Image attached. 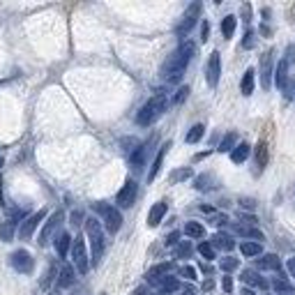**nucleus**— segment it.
I'll list each match as a JSON object with an SVG mask.
<instances>
[{"label":"nucleus","mask_w":295,"mask_h":295,"mask_svg":"<svg viewBox=\"0 0 295 295\" xmlns=\"http://www.w3.org/2000/svg\"><path fill=\"white\" fill-rule=\"evenodd\" d=\"M242 46H245V49H254V46H256V35H254V30H247L245 40H242Z\"/></svg>","instance_id":"43"},{"label":"nucleus","mask_w":295,"mask_h":295,"mask_svg":"<svg viewBox=\"0 0 295 295\" xmlns=\"http://www.w3.org/2000/svg\"><path fill=\"white\" fill-rule=\"evenodd\" d=\"M152 145H155V139H148L145 143H139L134 148V152L129 155V164L134 171H141L145 166V159H148V155H150Z\"/></svg>","instance_id":"11"},{"label":"nucleus","mask_w":295,"mask_h":295,"mask_svg":"<svg viewBox=\"0 0 295 295\" xmlns=\"http://www.w3.org/2000/svg\"><path fill=\"white\" fill-rule=\"evenodd\" d=\"M203 134H205V127H203V125H201V122H199V125H194V127H191L189 132H187L185 141H187V143H199V141L203 139Z\"/></svg>","instance_id":"31"},{"label":"nucleus","mask_w":295,"mask_h":295,"mask_svg":"<svg viewBox=\"0 0 295 295\" xmlns=\"http://www.w3.org/2000/svg\"><path fill=\"white\" fill-rule=\"evenodd\" d=\"M191 251H194V247H191L189 240H182L180 245L175 247V258H189Z\"/></svg>","instance_id":"34"},{"label":"nucleus","mask_w":295,"mask_h":295,"mask_svg":"<svg viewBox=\"0 0 295 295\" xmlns=\"http://www.w3.org/2000/svg\"><path fill=\"white\" fill-rule=\"evenodd\" d=\"M62 221H65V212H62V210H55L53 215L44 221V228H42V233H40V245L42 247L49 245V240L55 235V231L62 226Z\"/></svg>","instance_id":"8"},{"label":"nucleus","mask_w":295,"mask_h":295,"mask_svg":"<svg viewBox=\"0 0 295 295\" xmlns=\"http://www.w3.org/2000/svg\"><path fill=\"white\" fill-rule=\"evenodd\" d=\"M53 277H55V265H49L46 272H44V279H42V288H49V284L53 281Z\"/></svg>","instance_id":"41"},{"label":"nucleus","mask_w":295,"mask_h":295,"mask_svg":"<svg viewBox=\"0 0 295 295\" xmlns=\"http://www.w3.org/2000/svg\"><path fill=\"white\" fill-rule=\"evenodd\" d=\"M92 210L102 217L104 228L109 231L111 235H115L118 231L122 228V215H120L118 208H113V205H109V203H95V205H92Z\"/></svg>","instance_id":"4"},{"label":"nucleus","mask_w":295,"mask_h":295,"mask_svg":"<svg viewBox=\"0 0 295 295\" xmlns=\"http://www.w3.org/2000/svg\"><path fill=\"white\" fill-rule=\"evenodd\" d=\"M199 254L203 256V258H208V260H215L217 256H215V247L210 245V242H201L199 245Z\"/></svg>","instance_id":"37"},{"label":"nucleus","mask_w":295,"mask_h":295,"mask_svg":"<svg viewBox=\"0 0 295 295\" xmlns=\"http://www.w3.org/2000/svg\"><path fill=\"white\" fill-rule=\"evenodd\" d=\"M171 268L173 265L171 263H159V265H155L150 272H148V279H157V277H164V275H169L171 272Z\"/></svg>","instance_id":"35"},{"label":"nucleus","mask_w":295,"mask_h":295,"mask_svg":"<svg viewBox=\"0 0 295 295\" xmlns=\"http://www.w3.org/2000/svg\"><path fill=\"white\" fill-rule=\"evenodd\" d=\"M286 268H288L290 277H293V279H295V256H293V258H288V263H286Z\"/></svg>","instance_id":"50"},{"label":"nucleus","mask_w":295,"mask_h":295,"mask_svg":"<svg viewBox=\"0 0 295 295\" xmlns=\"http://www.w3.org/2000/svg\"><path fill=\"white\" fill-rule=\"evenodd\" d=\"M169 109V95L164 90H159L157 95H152L150 100L141 106V111L136 113V125L150 127L152 122H157L164 115V111Z\"/></svg>","instance_id":"2"},{"label":"nucleus","mask_w":295,"mask_h":295,"mask_svg":"<svg viewBox=\"0 0 295 295\" xmlns=\"http://www.w3.org/2000/svg\"><path fill=\"white\" fill-rule=\"evenodd\" d=\"M166 245H169V247H178V245H180V231H173V233H169V238H166Z\"/></svg>","instance_id":"44"},{"label":"nucleus","mask_w":295,"mask_h":295,"mask_svg":"<svg viewBox=\"0 0 295 295\" xmlns=\"http://www.w3.org/2000/svg\"><path fill=\"white\" fill-rule=\"evenodd\" d=\"M238 217H240V221H242V226H251V224H256V217L254 215H245V212H240V215H238Z\"/></svg>","instance_id":"46"},{"label":"nucleus","mask_w":295,"mask_h":295,"mask_svg":"<svg viewBox=\"0 0 295 295\" xmlns=\"http://www.w3.org/2000/svg\"><path fill=\"white\" fill-rule=\"evenodd\" d=\"M16 235V224L12 219H5L0 221V240L3 242H12Z\"/></svg>","instance_id":"26"},{"label":"nucleus","mask_w":295,"mask_h":295,"mask_svg":"<svg viewBox=\"0 0 295 295\" xmlns=\"http://www.w3.org/2000/svg\"><path fill=\"white\" fill-rule=\"evenodd\" d=\"M254 76H256V72L249 67V70L245 72V76H242V81H240V90H242L245 97H249L251 92H254Z\"/></svg>","instance_id":"28"},{"label":"nucleus","mask_w":295,"mask_h":295,"mask_svg":"<svg viewBox=\"0 0 295 295\" xmlns=\"http://www.w3.org/2000/svg\"><path fill=\"white\" fill-rule=\"evenodd\" d=\"M265 164H268V148H265V143L260 141V143L256 145V166H258V169H265Z\"/></svg>","instance_id":"33"},{"label":"nucleus","mask_w":295,"mask_h":295,"mask_svg":"<svg viewBox=\"0 0 295 295\" xmlns=\"http://www.w3.org/2000/svg\"><path fill=\"white\" fill-rule=\"evenodd\" d=\"M201 10H203L201 3H191V5L185 10L182 19L178 21V25H175V35L180 37V40H185V37L194 30V25L199 23V19H201Z\"/></svg>","instance_id":"5"},{"label":"nucleus","mask_w":295,"mask_h":295,"mask_svg":"<svg viewBox=\"0 0 295 295\" xmlns=\"http://www.w3.org/2000/svg\"><path fill=\"white\" fill-rule=\"evenodd\" d=\"M240 203H242V208H254V205H256V203H254V199H242Z\"/></svg>","instance_id":"51"},{"label":"nucleus","mask_w":295,"mask_h":295,"mask_svg":"<svg viewBox=\"0 0 295 295\" xmlns=\"http://www.w3.org/2000/svg\"><path fill=\"white\" fill-rule=\"evenodd\" d=\"M212 286H215V281H212V279H208V281H205V284H203V288H205V290H210Z\"/></svg>","instance_id":"53"},{"label":"nucleus","mask_w":295,"mask_h":295,"mask_svg":"<svg viewBox=\"0 0 295 295\" xmlns=\"http://www.w3.org/2000/svg\"><path fill=\"white\" fill-rule=\"evenodd\" d=\"M85 235L90 240V265H97L104 256V228L97 217H88L85 219Z\"/></svg>","instance_id":"3"},{"label":"nucleus","mask_w":295,"mask_h":295,"mask_svg":"<svg viewBox=\"0 0 295 295\" xmlns=\"http://www.w3.org/2000/svg\"><path fill=\"white\" fill-rule=\"evenodd\" d=\"M196 53V44L194 42H182L173 53L169 55L161 65V79L169 81V83H180L182 76H185V70L189 65V60Z\"/></svg>","instance_id":"1"},{"label":"nucleus","mask_w":295,"mask_h":295,"mask_svg":"<svg viewBox=\"0 0 295 295\" xmlns=\"http://www.w3.org/2000/svg\"><path fill=\"white\" fill-rule=\"evenodd\" d=\"M169 148H171V141H166L164 145L159 148V152H157V157H155V161H152V169H150V173H148V182H152L157 178V173H159V169H161V164H164V157H166V152H169Z\"/></svg>","instance_id":"20"},{"label":"nucleus","mask_w":295,"mask_h":295,"mask_svg":"<svg viewBox=\"0 0 295 295\" xmlns=\"http://www.w3.org/2000/svg\"><path fill=\"white\" fill-rule=\"evenodd\" d=\"M281 60H284L288 67L295 65V44H288V46H286V55L281 58Z\"/></svg>","instance_id":"40"},{"label":"nucleus","mask_w":295,"mask_h":295,"mask_svg":"<svg viewBox=\"0 0 295 295\" xmlns=\"http://www.w3.org/2000/svg\"><path fill=\"white\" fill-rule=\"evenodd\" d=\"M150 284L159 286L164 293H173V290L180 288V281H178V277H171V275H164V277H157V279H148Z\"/></svg>","instance_id":"18"},{"label":"nucleus","mask_w":295,"mask_h":295,"mask_svg":"<svg viewBox=\"0 0 295 295\" xmlns=\"http://www.w3.org/2000/svg\"><path fill=\"white\" fill-rule=\"evenodd\" d=\"M185 295H194V293H185Z\"/></svg>","instance_id":"57"},{"label":"nucleus","mask_w":295,"mask_h":295,"mask_svg":"<svg viewBox=\"0 0 295 295\" xmlns=\"http://www.w3.org/2000/svg\"><path fill=\"white\" fill-rule=\"evenodd\" d=\"M58 288H72L74 286V281H76V272H74V268H72L70 263H62L60 265V270H58Z\"/></svg>","instance_id":"15"},{"label":"nucleus","mask_w":295,"mask_h":295,"mask_svg":"<svg viewBox=\"0 0 295 295\" xmlns=\"http://www.w3.org/2000/svg\"><path fill=\"white\" fill-rule=\"evenodd\" d=\"M240 279H242V284H247V286H260V288H268V286H270L268 281L263 279V277L256 275L254 270H245L240 275Z\"/></svg>","instance_id":"22"},{"label":"nucleus","mask_w":295,"mask_h":295,"mask_svg":"<svg viewBox=\"0 0 295 295\" xmlns=\"http://www.w3.org/2000/svg\"><path fill=\"white\" fill-rule=\"evenodd\" d=\"M256 268H258V270L279 272L281 270V258L277 254H263V258H256Z\"/></svg>","instance_id":"17"},{"label":"nucleus","mask_w":295,"mask_h":295,"mask_svg":"<svg viewBox=\"0 0 295 295\" xmlns=\"http://www.w3.org/2000/svg\"><path fill=\"white\" fill-rule=\"evenodd\" d=\"M187 97H189V88H187V85H182L180 90L175 92L173 102H175V104H182V102H185V100H187Z\"/></svg>","instance_id":"42"},{"label":"nucleus","mask_w":295,"mask_h":295,"mask_svg":"<svg viewBox=\"0 0 295 295\" xmlns=\"http://www.w3.org/2000/svg\"><path fill=\"white\" fill-rule=\"evenodd\" d=\"M290 79V74H288V65H286L284 60H279L277 62V67H275V83H277V88H284L286 85V81Z\"/></svg>","instance_id":"25"},{"label":"nucleus","mask_w":295,"mask_h":295,"mask_svg":"<svg viewBox=\"0 0 295 295\" xmlns=\"http://www.w3.org/2000/svg\"><path fill=\"white\" fill-rule=\"evenodd\" d=\"M185 233H187V238H191V240H203V238H205V226L199 224V221H187Z\"/></svg>","instance_id":"23"},{"label":"nucleus","mask_w":295,"mask_h":295,"mask_svg":"<svg viewBox=\"0 0 295 295\" xmlns=\"http://www.w3.org/2000/svg\"><path fill=\"white\" fill-rule=\"evenodd\" d=\"M210 245L215 247V249H224V251H233L235 249V240L231 238L228 233H215L212 235Z\"/></svg>","instance_id":"19"},{"label":"nucleus","mask_w":295,"mask_h":295,"mask_svg":"<svg viewBox=\"0 0 295 295\" xmlns=\"http://www.w3.org/2000/svg\"><path fill=\"white\" fill-rule=\"evenodd\" d=\"M201 40H203V42L210 40V23H208V21L201 23Z\"/></svg>","instance_id":"45"},{"label":"nucleus","mask_w":295,"mask_h":295,"mask_svg":"<svg viewBox=\"0 0 295 295\" xmlns=\"http://www.w3.org/2000/svg\"><path fill=\"white\" fill-rule=\"evenodd\" d=\"M136 191H139V185H136L134 180H125V185H122V189L118 191V196H115V203L120 205V208H132L136 201Z\"/></svg>","instance_id":"12"},{"label":"nucleus","mask_w":295,"mask_h":295,"mask_svg":"<svg viewBox=\"0 0 295 295\" xmlns=\"http://www.w3.org/2000/svg\"><path fill=\"white\" fill-rule=\"evenodd\" d=\"M251 155V145L249 143H238L233 148V152H231V161L233 164H245L247 159H249Z\"/></svg>","instance_id":"21"},{"label":"nucleus","mask_w":295,"mask_h":295,"mask_svg":"<svg viewBox=\"0 0 295 295\" xmlns=\"http://www.w3.org/2000/svg\"><path fill=\"white\" fill-rule=\"evenodd\" d=\"M49 295H60V293H49Z\"/></svg>","instance_id":"56"},{"label":"nucleus","mask_w":295,"mask_h":295,"mask_svg":"<svg viewBox=\"0 0 295 295\" xmlns=\"http://www.w3.org/2000/svg\"><path fill=\"white\" fill-rule=\"evenodd\" d=\"M81 219H83V212H81V210H74V212H72V224H74V226H79Z\"/></svg>","instance_id":"49"},{"label":"nucleus","mask_w":295,"mask_h":295,"mask_svg":"<svg viewBox=\"0 0 295 295\" xmlns=\"http://www.w3.org/2000/svg\"><path fill=\"white\" fill-rule=\"evenodd\" d=\"M212 182H217L215 178H212L210 173H203V175H199V178L194 180V187L199 191H208V189H212V187H217V185H212Z\"/></svg>","instance_id":"30"},{"label":"nucleus","mask_w":295,"mask_h":295,"mask_svg":"<svg viewBox=\"0 0 295 295\" xmlns=\"http://www.w3.org/2000/svg\"><path fill=\"white\" fill-rule=\"evenodd\" d=\"M219 268L226 272V275H228V272H235L238 268H240V260H238V258H231V256H226V258L219 260Z\"/></svg>","instance_id":"36"},{"label":"nucleus","mask_w":295,"mask_h":295,"mask_svg":"<svg viewBox=\"0 0 295 295\" xmlns=\"http://www.w3.org/2000/svg\"><path fill=\"white\" fill-rule=\"evenodd\" d=\"M226 221H228V217H226V215H215V217H212L210 224H215V226H224Z\"/></svg>","instance_id":"48"},{"label":"nucleus","mask_w":295,"mask_h":295,"mask_svg":"<svg viewBox=\"0 0 295 295\" xmlns=\"http://www.w3.org/2000/svg\"><path fill=\"white\" fill-rule=\"evenodd\" d=\"M10 265L16 272H21V275H30V272L35 270V258H32L30 251L16 249L10 254Z\"/></svg>","instance_id":"7"},{"label":"nucleus","mask_w":295,"mask_h":295,"mask_svg":"<svg viewBox=\"0 0 295 295\" xmlns=\"http://www.w3.org/2000/svg\"><path fill=\"white\" fill-rule=\"evenodd\" d=\"M3 164H5V159H3V157H0V169H3Z\"/></svg>","instance_id":"55"},{"label":"nucleus","mask_w":295,"mask_h":295,"mask_svg":"<svg viewBox=\"0 0 295 295\" xmlns=\"http://www.w3.org/2000/svg\"><path fill=\"white\" fill-rule=\"evenodd\" d=\"M191 175H194V171L189 166H185V169H178L171 173V182H185V180H189Z\"/></svg>","instance_id":"32"},{"label":"nucleus","mask_w":295,"mask_h":295,"mask_svg":"<svg viewBox=\"0 0 295 295\" xmlns=\"http://www.w3.org/2000/svg\"><path fill=\"white\" fill-rule=\"evenodd\" d=\"M44 219H46V210H44V208H42V210H37L32 217H25L23 224H21V228H19V238H21V240H30L32 233L37 231V226H40Z\"/></svg>","instance_id":"10"},{"label":"nucleus","mask_w":295,"mask_h":295,"mask_svg":"<svg viewBox=\"0 0 295 295\" xmlns=\"http://www.w3.org/2000/svg\"><path fill=\"white\" fill-rule=\"evenodd\" d=\"M178 275H180V277H185V279H189V281H194L196 277H199V272H196V268H194V265H182L180 270H178Z\"/></svg>","instance_id":"38"},{"label":"nucleus","mask_w":295,"mask_h":295,"mask_svg":"<svg viewBox=\"0 0 295 295\" xmlns=\"http://www.w3.org/2000/svg\"><path fill=\"white\" fill-rule=\"evenodd\" d=\"M221 288H224L226 293H231V290H233V277H228V275H226L224 279H221Z\"/></svg>","instance_id":"47"},{"label":"nucleus","mask_w":295,"mask_h":295,"mask_svg":"<svg viewBox=\"0 0 295 295\" xmlns=\"http://www.w3.org/2000/svg\"><path fill=\"white\" fill-rule=\"evenodd\" d=\"M219 79H221V55L219 51H212L208 62H205V81H208L210 88H217Z\"/></svg>","instance_id":"9"},{"label":"nucleus","mask_w":295,"mask_h":295,"mask_svg":"<svg viewBox=\"0 0 295 295\" xmlns=\"http://www.w3.org/2000/svg\"><path fill=\"white\" fill-rule=\"evenodd\" d=\"M166 212H169V205H166V201H159V203H155L150 208V212H148V226H150V228L159 226L161 219L166 217Z\"/></svg>","instance_id":"16"},{"label":"nucleus","mask_w":295,"mask_h":295,"mask_svg":"<svg viewBox=\"0 0 295 295\" xmlns=\"http://www.w3.org/2000/svg\"><path fill=\"white\" fill-rule=\"evenodd\" d=\"M242 295H256V293L251 288H245V286H242Z\"/></svg>","instance_id":"54"},{"label":"nucleus","mask_w":295,"mask_h":295,"mask_svg":"<svg viewBox=\"0 0 295 295\" xmlns=\"http://www.w3.org/2000/svg\"><path fill=\"white\" fill-rule=\"evenodd\" d=\"M240 251L245 258H256V256L263 254V247H260V242H251V240H245L240 245Z\"/></svg>","instance_id":"24"},{"label":"nucleus","mask_w":295,"mask_h":295,"mask_svg":"<svg viewBox=\"0 0 295 295\" xmlns=\"http://www.w3.org/2000/svg\"><path fill=\"white\" fill-rule=\"evenodd\" d=\"M272 76H275V70H272V51H268L260 58V85H263V90L270 88Z\"/></svg>","instance_id":"13"},{"label":"nucleus","mask_w":295,"mask_h":295,"mask_svg":"<svg viewBox=\"0 0 295 295\" xmlns=\"http://www.w3.org/2000/svg\"><path fill=\"white\" fill-rule=\"evenodd\" d=\"M235 25H238V16L228 14L221 19V35H224V40H231V37H233Z\"/></svg>","instance_id":"27"},{"label":"nucleus","mask_w":295,"mask_h":295,"mask_svg":"<svg viewBox=\"0 0 295 295\" xmlns=\"http://www.w3.org/2000/svg\"><path fill=\"white\" fill-rule=\"evenodd\" d=\"M145 293H148V288H145V286H139V288H136L132 295H145Z\"/></svg>","instance_id":"52"},{"label":"nucleus","mask_w":295,"mask_h":295,"mask_svg":"<svg viewBox=\"0 0 295 295\" xmlns=\"http://www.w3.org/2000/svg\"><path fill=\"white\" fill-rule=\"evenodd\" d=\"M72 242H74V238H72L67 231H60V233L55 235V240H53L55 254L60 256V258H67V254L72 251Z\"/></svg>","instance_id":"14"},{"label":"nucleus","mask_w":295,"mask_h":295,"mask_svg":"<svg viewBox=\"0 0 295 295\" xmlns=\"http://www.w3.org/2000/svg\"><path fill=\"white\" fill-rule=\"evenodd\" d=\"M72 260H74L76 270L81 275L90 270V258H88V251H85V238L83 235H76L74 242H72Z\"/></svg>","instance_id":"6"},{"label":"nucleus","mask_w":295,"mask_h":295,"mask_svg":"<svg viewBox=\"0 0 295 295\" xmlns=\"http://www.w3.org/2000/svg\"><path fill=\"white\" fill-rule=\"evenodd\" d=\"M272 288H275L277 293H293V286H290L286 279H275L272 281Z\"/></svg>","instance_id":"39"},{"label":"nucleus","mask_w":295,"mask_h":295,"mask_svg":"<svg viewBox=\"0 0 295 295\" xmlns=\"http://www.w3.org/2000/svg\"><path fill=\"white\" fill-rule=\"evenodd\" d=\"M235 145H238V134H235V132H228V134L219 141V148H217V150L219 152H233Z\"/></svg>","instance_id":"29"}]
</instances>
